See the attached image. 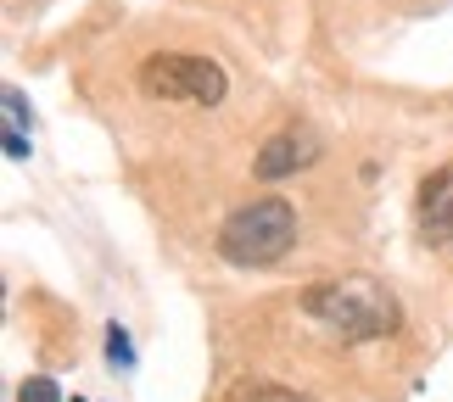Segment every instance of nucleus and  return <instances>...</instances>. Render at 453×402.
Listing matches in <instances>:
<instances>
[{"instance_id":"f257e3e1","label":"nucleus","mask_w":453,"mask_h":402,"mask_svg":"<svg viewBox=\"0 0 453 402\" xmlns=\"http://www.w3.org/2000/svg\"><path fill=\"white\" fill-rule=\"evenodd\" d=\"M303 313L342 341H380L397 330V302L375 279H325L303 291Z\"/></svg>"},{"instance_id":"f03ea898","label":"nucleus","mask_w":453,"mask_h":402,"mask_svg":"<svg viewBox=\"0 0 453 402\" xmlns=\"http://www.w3.org/2000/svg\"><path fill=\"white\" fill-rule=\"evenodd\" d=\"M291 240H297V213H291V201L264 196V201H247V207H235V213L224 218L219 257L235 263V269H269V263H280L291 252Z\"/></svg>"},{"instance_id":"7ed1b4c3","label":"nucleus","mask_w":453,"mask_h":402,"mask_svg":"<svg viewBox=\"0 0 453 402\" xmlns=\"http://www.w3.org/2000/svg\"><path fill=\"white\" fill-rule=\"evenodd\" d=\"M141 90L151 101H190V107H219L230 79H224L219 62L207 57H185V50H163L141 67Z\"/></svg>"},{"instance_id":"20e7f679","label":"nucleus","mask_w":453,"mask_h":402,"mask_svg":"<svg viewBox=\"0 0 453 402\" xmlns=\"http://www.w3.org/2000/svg\"><path fill=\"white\" fill-rule=\"evenodd\" d=\"M313 156H319V140H313V129L286 124L274 140H264V151H257V179H286V173L308 168Z\"/></svg>"},{"instance_id":"39448f33","label":"nucleus","mask_w":453,"mask_h":402,"mask_svg":"<svg viewBox=\"0 0 453 402\" xmlns=\"http://www.w3.org/2000/svg\"><path fill=\"white\" fill-rule=\"evenodd\" d=\"M420 235L431 247H453V163L420 185Z\"/></svg>"},{"instance_id":"423d86ee","label":"nucleus","mask_w":453,"mask_h":402,"mask_svg":"<svg viewBox=\"0 0 453 402\" xmlns=\"http://www.w3.org/2000/svg\"><path fill=\"white\" fill-rule=\"evenodd\" d=\"M17 402H62V391L50 386V380H28V386L17 391Z\"/></svg>"},{"instance_id":"0eeeda50","label":"nucleus","mask_w":453,"mask_h":402,"mask_svg":"<svg viewBox=\"0 0 453 402\" xmlns=\"http://www.w3.org/2000/svg\"><path fill=\"white\" fill-rule=\"evenodd\" d=\"M107 358L112 363H129V336H124V330H112V336H107Z\"/></svg>"},{"instance_id":"6e6552de","label":"nucleus","mask_w":453,"mask_h":402,"mask_svg":"<svg viewBox=\"0 0 453 402\" xmlns=\"http://www.w3.org/2000/svg\"><path fill=\"white\" fill-rule=\"evenodd\" d=\"M6 156H12V163H23V156H28V140H23V134H17V129L6 134Z\"/></svg>"}]
</instances>
